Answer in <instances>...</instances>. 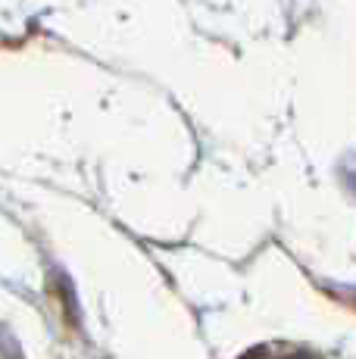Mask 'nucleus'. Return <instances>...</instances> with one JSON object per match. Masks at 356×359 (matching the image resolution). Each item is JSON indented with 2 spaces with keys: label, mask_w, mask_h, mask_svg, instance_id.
Listing matches in <instances>:
<instances>
[{
  "label": "nucleus",
  "mask_w": 356,
  "mask_h": 359,
  "mask_svg": "<svg viewBox=\"0 0 356 359\" xmlns=\"http://www.w3.org/2000/svg\"><path fill=\"white\" fill-rule=\"evenodd\" d=\"M244 359H313V356L300 347H287V344H266V347H253Z\"/></svg>",
  "instance_id": "obj_1"
}]
</instances>
